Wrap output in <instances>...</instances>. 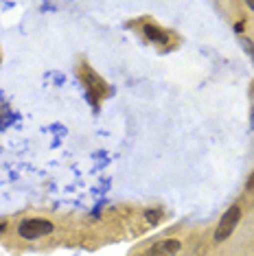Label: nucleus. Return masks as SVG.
Wrapping results in <instances>:
<instances>
[{"instance_id": "4", "label": "nucleus", "mask_w": 254, "mask_h": 256, "mask_svg": "<svg viewBox=\"0 0 254 256\" xmlns=\"http://www.w3.org/2000/svg\"><path fill=\"white\" fill-rule=\"evenodd\" d=\"M145 219L149 226H156L160 219H162V208H152V210L145 212Z\"/></svg>"}, {"instance_id": "1", "label": "nucleus", "mask_w": 254, "mask_h": 256, "mask_svg": "<svg viewBox=\"0 0 254 256\" xmlns=\"http://www.w3.org/2000/svg\"><path fill=\"white\" fill-rule=\"evenodd\" d=\"M239 221H241V208L239 206H230L228 210L222 214V219H219V224L215 228V234H212L215 243H222V241H226L228 236H232V232L236 230Z\"/></svg>"}, {"instance_id": "2", "label": "nucleus", "mask_w": 254, "mask_h": 256, "mask_svg": "<svg viewBox=\"0 0 254 256\" xmlns=\"http://www.w3.org/2000/svg\"><path fill=\"white\" fill-rule=\"evenodd\" d=\"M55 230V226L50 224L48 219H24L22 224L18 226V234L22 238H28V241H33V238H40V236H46L50 234V232Z\"/></svg>"}, {"instance_id": "6", "label": "nucleus", "mask_w": 254, "mask_h": 256, "mask_svg": "<svg viewBox=\"0 0 254 256\" xmlns=\"http://www.w3.org/2000/svg\"><path fill=\"white\" fill-rule=\"evenodd\" d=\"M248 7H250V9L254 11V0H248Z\"/></svg>"}, {"instance_id": "5", "label": "nucleus", "mask_w": 254, "mask_h": 256, "mask_svg": "<svg viewBox=\"0 0 254 256\" xmlns=\"http://www.w3.org/2000/svg\"><path fill=\"white\" fill-rule=\"evenodd\" d=\"M145 31H147V36H149V38H152V40H164V36H158V33H160V31H154V28H149V26L145 28Z\"/></svg>"}, {"instance_id": "3", "label": "nucleus", "mask_w": 254, "mask_h": 256, "mask_svg": "<svg viewBox=\"0 0 254 256\" xmlns=\"http://www.w3.org/2000/svg\"><path fill=\"white\" fill-rule=\"evenodd\" d=\"M182 243L178 238H164V241L154 243L152 250H149V256H176L180 252Z\"/></svg>"}]
</instances>
